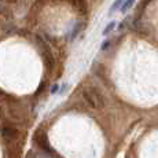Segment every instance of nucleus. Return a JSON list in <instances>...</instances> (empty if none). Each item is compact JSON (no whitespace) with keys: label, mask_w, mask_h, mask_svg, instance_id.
Returning a JSON list of instances; mask_svg holds the SVG:
<instances>
[{"label":"nucleus","mask_w":158,"mask_h":158,"mask_svg":"<svg viewBox=\"0 0 158 158\" xmlns=\"http://www.w3.org/2000/svg\"><path fill=\"white\" fill-rule=\"evenodd\" d=\"M0 133H2L3 139H6V140H14L18 136V131L14 127H3Z\"/></svg>","instance_id":"20e7f679"},{"label":"nucleus","mask_w":158,"mask_h":158,"mask_svg":"<svg viewBox=\"0 0 158 158\" xmlns=\"http://www.w3.org/2000/svg\"><path fill=\"white\" fill-rule=\"evenodd\" d=\"M114 26H115V22H114V21H111V22L105 28V30H103V35H105V36H106V35H109V33H110L111 30L114 29Z\"/></svg>","instance_id":"0eeeda50"},{"label":"nucleus","mask_w":158,"mask_h":158,"mask_svg":"<svg viewBox=\"0 0 158 158\" xmlns=\"http://www.w3.org/2000/svg\"><path fill=\"white\" fill-rule=\"evenodd\" d=\"M69 3H70L81 15H85L88 13V2L87 0H69Z\"/></svg>","instance_id":"7ed1b4c3"},{"label":"nucleus","mask_w":158,"mask_h":158,"mask_svg":"<svg viewBox=\"0 0 158 158\" xmlns=\"http://www.w3.org/2000/svg\"><path fill=\"white\" fill-rule=\"evenodd\" d=\"M81 28H83V23H81V22H80V23H77V25L74 26V30L72 32V36H70V37H72V39H74L76 36H77V33L81 30Z\"/></svg>","instance_id":"6e6552de"},{"label":"nucleus","mask_w":158,"mask_h":158,"mask_svg":"<svg viewBox=\"0 0 158 158\" xmlns=\"http://www.w3.org/2000/svg\"><path fill=\"white\" fill-rule=\"evenodd\" d=\"M109 45H110V41H109V40H106V41H103V44H102V51H105V50H107V48H109Z\"/></svg>","instance_id":"1a4fd4ad"},{"label":"nucleus","mask_w":158,"mask_h":158,"mask_svg":"<svg viewBox=\"0 0 158 158\" xmlns=\"http://www.w3.org/2000/svg\"><path fill=\"white\" fill-rule=\"evenodd\" d=\"M35 142L43 151H45V153H48V154H54V148L51 147L48 136L44 131H37V132L35 133Z\"/></svg>","instance_id":"f03ea898"},{"label":"nucleus","mask_w":158,"mask_h":158,"mask_svg":"<svg viewBox=\"0 0 158 158\" xmlns=\"http://www.w3.org/2000/svg\"><path fill=\"white\" fill-rule=\"evenodd\" d=\"M56 89H58V85H54V87H52V92H55Z\"/></svg>","instance_id":"9b49d317"},{"label":"nucleus","mask_w":158,"mask_h":158,"mask_svg":"<svg viewBox=\"0 0 158 158\" xmlns=\"http://www.w3.org/2000/svg\"><path fill=\"white\" fill-rule=\"evenodd\" d=\"M123 3H124V0H115V2L113 3V6L110 7V14H111V13H114V11L117 10V8H120Z\"/></svg>","instance_id":"423d86ee"},{"label":"nucleus","mask_w":158,"mask_h":158,"mask_svg":"<svg viewBox=\"0 0 158 158\" xmlns=\"http://www.w3.org/2000/svg\"><path fill=\"white\" fill-rule=\"evenodd\" d=\"M2 3H6V4H14V3H17L18 0H0Z\"/></svg>","instance_id":"9d476101"},{"label":"nucleus","mask_w":158,"mask_h":158,"mask_svg":"<svg viewBox=\"0 0 158 158\" xmlns=\"http://www.w3.org/2000/svg\"><path fill=\"white\" fill-rule=\"evenodd\" d=\"M135 2H136V0H124V3L121 4V7H120V8H121V13L125 14L127 11L129 10V8H132V7H133Z\"/></svg>","instance_id":"39448f33"},{"label":"nucleus","mask_w":158,"mask_h":158,"mask_svg":"<svg viewBox=\"0 0 158 158\" xmlns=\"http://www.w3.org/2000/svg\"><path fill=\"white\" fill-rule=\"evenodd\" d=\"M83 96L87 101V103L92 109H102L105 106V99H103L102 92L95 87H87L83 91Z\"/></svg>","instance_id":"f257e3e1"}]
</instances>
